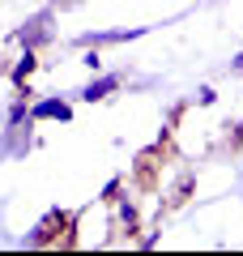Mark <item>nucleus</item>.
Masks as SVG:
<instances>
[{
  "label": "nucleus",
  "instance_id": "11",
  "mask_svg": "<svg viewBox=\"0 0 243 256\" xmlns=\"http://www.w3.org/2000/svg\"><path fill=\"white\" fill-rule=\"evenodd\" d=\"M230 68H234V73H243V56H239V60H234V64H230Z\"/></svg>",
  "mask_w": 243,
  "mask_h": 256
},
{
  "label": "nucleus",
  "instance_id": "8",
  "mask_svg": "<svg viewBox=\"0 0 243 256\" xmlns=\"http://www.w3.org/2000/svg\"><path fill=\"white\" fill-rule=\"evenodd\" d=\"M81 64H90L94 73H98V68H102V60H98V52H86V56H81Z\"/></svg>",
  "mask_w": 243,
  "mask_h": 256
},
{
  "label": "nucleus",
  "instance_id": "10",
  "mask_svg": "<svg viewBox=\"0 0 243 256\" xmlns=\"http://www.w3.org/2000/svg\"><path fill=\"white\" fill-rule=\"evenodd\" d=\"M72 4H86V0H56L52 9H56V13H64V9H72Z\"/></svg>",
  "mask_w": 243,
  "mask_h": 256
},
{
  "label": "nucleus",
  "instance_id": "9",
  "mask_svg": "<svg viewBox=\"0 0 243 256\" xmlns=\"http://www.w3.org/2000/svg\"><path fill=\"white\" fill-rule=\"evenodd\" d=\"M196 102H200V107H214L218 94H214V90H200V94H196Z\"/></svg>",
  "mask_w": 243,
  "mask_h": 256
},
{
  "label": "nucleus",
  "instance_id": "7",
  "mask_svg": "<svg viewBox=\"0 0 243 256\" xmlns=\"http://www.w3.org/2000/svg\"><path fill=\"white\" fill-rule=\"evenodd\" d=\"M26 120H30V107H26V98H18L9 107V124H26Z\"/></svg>",
  "mask_w": 243,
  "mask_h": 256
},
{
  "label": "nucleus",
  "instance_id": "3",
  "mask_svg": "<svg viewBox=\"0 0 243 256\" xmlns=\"http://www.w3.org/2000/svg\"><path fill=\"white\" fill-rule=\"evenodd\" d=\"M145 26H132V30H94V34H81L77 43L81 47H102V43H128V38H141Z\"/></svg>",
  "mask_w": 243,
  "mask_h": 256
},
{
  "label": "nucleus",
  "instance_id": "1",
  "mask_svg": "<svg viewBox=\"0 0 243 256\" xmlns=\"http://www.w3.org/2000/svg\"><path fill=\"white\" fill-rule=\"evenodd\" d=\"M64 226H68V214H60V210H52V214H43V218H38V226L30 230V235L22 239V244H26V248H43V244H52V239L60 235Z\"/></svg>",
  "mask_w": 243,
  "mask_h": 256
},
{
  "label": "nucleus",
  "instance_id": "2",
  "mask_svg": "<svg viewBox=\"0 0 243 256\" xmlns=\"http://www.w3.org/2000/svg\"><path fill=\"white\" fill-rule=\"evenodd\" d=\"M52 13H56V9H47V13H34V18H30L26 26L18 30V43H22V47H43L47 38H52Z\"/></svg>",
  "mask_w": 243,
  "mask_h": 256
},
{
  "label": "nucleus",
  "instance_id": "6",
  "mask_svg": "<svg viewBox=\"0 0 243 256\" xmlns=\"http://www.w3.org/2000/svg\"><path fill=\"white\" fill-rule=\"evenodd\" d=\"M111 90H120V77H94V82L81 90V98H86V102H98V98H107Z\"/></svg>",
  "mask_w": 243,
  "mask_h": 256
},
{
  "label": "nucleus",
  "instance_id": "4",
  "mask_svg": "<svg viewBox=\"0 0 243 256\" xmlns=\"http://www.w3.org/2000/svg\"><path fill=\"white\" fill-rule=\"evenodd\" d=\"M30 120H60V124H68V120H72V107H68L64 98H43V102L30 107Z\"/></svg>",
  "mask_w": 243,
  "mask_h": 256
},
{
  "label": "nucleus",
  "instance_id": "5",
  "mask_svg": "<svg viewBox=\"0 0 243 256\" xmlns=\"http://www.w3.org/2000/svg\"><path fill=\"white\" fill-rule=\"evenodd\" d=\"M34 68H38V56H34V47H26V56L13 64V73H9V77H13V86L22 90V86L30 82V73H34Z\"/></svg>",
  "mask_w": 243,
  "mask_h": 256
}]
</instances>
